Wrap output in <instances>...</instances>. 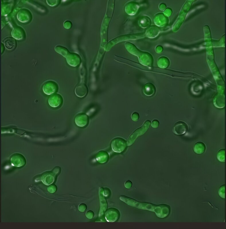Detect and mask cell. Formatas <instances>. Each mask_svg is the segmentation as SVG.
Instances as JSON below:
<instances>
[{"mask_svg": "<svg viewBox=\"0 0 226 229\" xmlns=\"http://www.w3.org/2000/svg\"><path fill=\"white\" fill-rule=\"evenodd\" d=\"M150 124V121L148 120L146 121L143 126L140 128L135 130L130 135L127 141L128 146L132 145L134 142L136 138L139 136L144 134L147 131Z\"/></svg>", "mask_w": 226, "mask_h": 229, "instance_id": "1", "label": "cell"}, {"mask_svg": "<svg viewBox=\"0 0 226 229\" xmlns=\"http://www.w3.org/2000/svg\"><path fill=\"white\" fill-rule=\"evenodd\" d=\"M127 143L124 139L120 137H116L112 140L111 142V147L115 152L120 153L125 149Z\"/></svg>", "mask_w": 226, "mask_h": 229, "instance_id": "2", "label": "cell"}, {"mask_svg": "<svg viewBox=\"0 0 226 229\" xmlns=\"http://www.w3.org/2000/svg\"><path fill=\"white\" fill-rule=\"evenodd\" d=\"M58 89L57 83L52 81L46 82L44 84L42 89L44 92L47 95L52 94L56 92Z\"/></svg>", "mask_w": 226, "mask_h": 229, "instance_id": "3", "label": "cell"}, {"mask_svg": "<svg viewBox=\"0 0 226 229\" xmlns=\"http://www.w3.org/2000/svg\"><path fill=\"white\" fill-rule=\"evenodd\" d=\"M188 130V125L182 121H178L176 123L172 129L174 133L177 135L184 134Z\"/></svg>", "mask_w": 226, "mask_h": 229, "instance_id": "4", "label": "cell"}, {"mask_svg": "<svg viewBox=\"0 0 226 229\" xmlns=\"http://www.w3.org/2000/svg\"><path fill=\"white\" fill-rule=\"evenodd\" d=\"M139 62L142 65L151 66L153 62V59L151 54L148 52H141L138 56Z\"/></svg>", "mask_w": 226, "mask_h": 229, "instance_id": "5", "label": "cell"}, {"mask_svg": "<svg viewBox=\"0 0 226 229\" xmlns=\"http://www.w3.org/2000/svg\"><path fill=\"white\" fill-rule=\"evenodd\" d=\"M63 98L59 94H56L50 96L48 98V103L51 107H57L60 106L62 103Z\"/></svg>", "mask_w": 226, "mask_h": 229, "instance_id": "6", "label": "cell"}, {"mask_svg": "<svg viewBox=\"0 0 226 229\" xmlns=\"http://www.w3.org/2000/svg\"><path fill=\"white\" fill-rule=\"evenodd\" d=\"M88 116L83 113L77 114L75 117V122L77 126L83 127L86 126L88 123Z\"/></svg>", "mask_w": 226, "mask_h": 229, "instance_id": "7", "label": "cell"}, {"mask_svg": "<svg viewBox=\"0 0 226 229\" xmlns=\"http://www.w3.org/2000/svg\"><path fill=\"white\" fill-rule=\"evenodd\" d=\"M11 161L12 163L16 166L22 165L26 162L24 157L22 155L18 153L13 155L11 157Z\"/></svg>", "mask_w": 226, "mask_h": 229, "instance_id": "8", "label": "cell"}, {"mask_svg": "<svg viewBox=\"0 0 226 229\" xmlns=\"http://www.w3.org/2000/svg\"><path fill=\"white\" fill-rule=\"evenodd\" d=\"M144 94L147 96H151L154 94L156 91V88L154 85L151 83H147L145 84L143 89Z\"/></svg>", "mask_w": 226, "mask_h": 229, "instance_id": "9", "label": "cell"}, {"mask_svg": "<svg viewBox=\"0 0 226 229\" xmlns=\"http://www.w3.org/2000/svg\"><path fill=\"white\" fill-rule=\"evenodd\" d=\"M88 90L86 86L84 84H81L77 86L75 89L76 95L79 97H83L87 94Z\"/></svg>", "mask_w": 226, "mask_h": 229, "instance_id": "10", "label": "cell"}, {"mask_svg": "<svg viewBox=\"0 0 226 229\" xmlns=\"http://www.w3.org/2000/svg\"><path fill=\"white\" fill-rule=\"evenodd\" d=\"M154 22L157 25L162 26L167 23V19L162 13H158L155 16Z\"/></svg>", "mask_w": 226, "mask_h": 229, "instance_id": "11", "label": "cell"}, {"mask_svg": "<svg viewBox=\"0 0 226 229\" xmlns=\"http://www.w3.org/2000/svg\"><path fill=\"white\" fill-rule=\"evenodd\" d=\"M109 155L107 152L104 151H101L97 154L96 156L97 160L100 163L106 162L108 159Z\"/></svg>", "mask_w": 226, "mask_h": 229, "instance_id": "12", "label": "cell"}, {"mask_svg": "<svg viewBox=\"0 0 226 229\" xmlns=\"http://www.w3.org/2000/svg\"><path fill=\"white\" fill-rule=\"evenodd\" d=\"M206 149V146L204 143L201 142H198L194 145V151L196 153L200 154L203 153L205 152Z\"/></svg>", "mask_w": 226, "mask_h": 229, "instance_id": "13", "label": "cell"}, {"mask_svg": "<svg viewBox=\"0 0 226 229\" xmlns=\"http://www.w3.org/2000/svg\"><path fill=\"white\" fill-rule=\"evenodd\" d=\"M125 46L128 51L134 55L138 56L141 53V52L131 43L126 42L125 44Z\"/></svg>", "mask_w": 226, "mask_h": 229, "instance_id": "14", "label": "cell"}, {"mask_svg": "<svg viewBox=\"0 0 226 229\" xmlns=\"http://www.w3.org/2000/svg\"><path fill=\"white\" fill-rule=\"evenodd\" d=\"M170 61L165 56H161L159 58L157 61V64L159 68H164L167 67L169 65Z\"/></svg>", "mask_w": 226, "mask_h": 229, "instance_id": "15", "label": "cell"}, {"mask_svg": "<svg viewBox=\"0 0 226 229\" xmlns=\"http://www.w3.org/2000/svg\"><path fill=\"white\" fill-rule=\"evenodd\" d=\"M159 32V29L156 26H152L146 31V35L148 37H153L156 36Z\"/></svg>", "mask_w": 226, "mask_h": 229, "instance_id": "16", "label": "cell"}, {"mask_svg": "<svg viewBox=\"0 0 226 229\" xmlns=\"http://www.w3.org/2000/svg\"><path fill=\"white\" fill-rule=\"evenodd\" d=\"M5 44L6 47L9 49L13 48L16 45L15 40L11 37H9L6 39Z\"/></svg>", "mask_w": 226, "mask_h": 229, "instance_id": "17", "label": "cell"}, {"mask_svg": "<svg viewBox=\"0 0 226 229\" xmlns=\"http://www.w3.org/2000/svg\"><path fill=\"white\" fill-rule=\"evenodd\" d=\"M138 5L135 4L131 3L127 4L126 7V10L128 14H133L136 12L138 9Z\"/></svg>", "mask_w": 226, "mask_h": 229, "instance_id": "18", "label": "cell"}, {"mask_svg": "<svg viewBox=\"0 0 226 229\" xmlns=\"http://www.w3.org/2000/svg\"><path fill=\"white\" fill-rule=\"evenodd\" d=\"M217 159L220 162H225V149H220L217 152Z\"/></svg>", "mask_w": 226, "mask_h": 229, "instance_id": "19", "label": "cell"}, {"mask_svg": "<svg viewBox=\"0 0 226 229\" xmlns=\"http://www.w3.org/2000/svg\"><path fill=\"white\" fill-rule=\"evenodd\" d=\"M225 185H222L219 188L218 194L220 196L223 198H225Z\"/></svg>", "mask_w": 226, "mask_h": 229, "instance_id": "20", "label": "cell"}, {"mask_svg": "<svg viewBox=\"0 0 226 229\" xmlns=\"http://www.w3.org/2000/svg\"><path fill=\"white\" fill-rule=\"evenodd\" d=\"M149 23V19L147 18L143 19L140 22V25H141L142 27H145L147 26H148Z\"/></svg>", "mask_w": 226, "mask_h": 229, "instance_id": "21", "label": "cell"}, {"mask_svg": "<svg viewBox=\"0 0 226 229\" xmlns=\"http://www.w3.org/2000/svg\"><path fill=\"white\" fill-rule=\"evenodd\" d=\"M139 117V114L137 112H134L133 113L131 116V118L132 120L135 121H137Z\"/></svg>", "mask_w": 226, "mask_h": 229, "instance_id": "22", "label": "cell"}, {"mask_svg": "<svg viewBox=\"0 0 226 229\" xmlns=\"http://www.w3.org/2000/svg\"><path fill=\"white\" fill-rule=\"evenodd\" d=\"M159 124V122L157 120H155L153 121L151 123V125L153 128H157L158 127Z\"/></svg>", "mask_w": 226, "mask_h": 229, "instance_id": "23", "label": "cell"}, {"mask_svg": "<svg viewBox=\"0 0 226 229\" xmlns=\"http://www.w3.org/2000/svg\"><path fill=\"white\" fill-rule=\"evenodd\" d=\"M172 11L171 9L167 8L164 12V14L167 16H169L171 14Z\"/></svg>", "mask_w": 226, "mask_h": 229, "instance_id": "24", "label": "cell"}, {"mask_svg": "<svg viewBox=\"0 0 226 229\" xmlns=\"http://www.w3.org/2000/svg\"><path fill=\"white\" fill-rule=\"evenodd\" d=\"M162 51V48L161 46L157 47L156 49V52L158 53H161Z\"/></svg>", "mask_w": 226, "mask_h": 229, "instance_id": "25", "label": "cell"}]
</instances>
